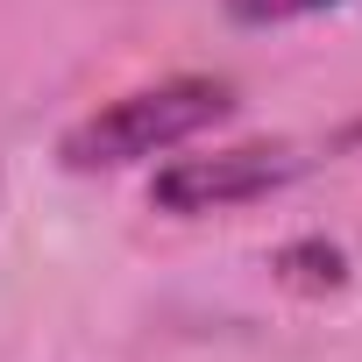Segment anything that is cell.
Here are the masks:
<instances>
[{
	"instance_id": "obj_1",
	"label": "cell",
	"mask_w": 362,
	"mask_h": 362,
	"mask_svg": "<svg viewBox=\"0 0 362 362\" xmlns=\"http://www.w3.org/2000/svg\"><path fill=\"white\" fill-rule=\"evenodd\" d=\"M235 114V86L228 78H206V71H177V78H156V86H135L107 107H93L86 121H71L57 135V163L93 177V170H128V163H149V156H170L185 149L192 135H206L214 121Z\"/></svg>"
},
{
	"instance_id": "obj_2",
	"label": "cell",
	"mask_w": 362,
	"mask_h": 362,
	"mask_svg": "<svg viewBox=\"0 0 362 362\" xmlns=\"http://www.w3.org/2000/svg\"><path fill=\"white\" fill-rule=\"evenodd\" d=\"M305 163L313 156L298 142H228V149H206V156H170L149 177V206H163L177 221L235 214V206H256V199L284 192Z\"/></svg>"
},
{
	"instance_id": "obj_3",
	"label": "cell",
	"mask_w": 362,
	"mask_h": 362,
	"mask_svg": "<svg viewBox=\"0 0 362 362\" xmlns=\"http://www.w3.org/2000/svg\"><path fill=\"white\" fill-rule=\"evenodd\" d=\"M221 8H228V22H242V29H284V22H305V15L341 8V0H221Z\"/></svg>"
}]
</instances>
